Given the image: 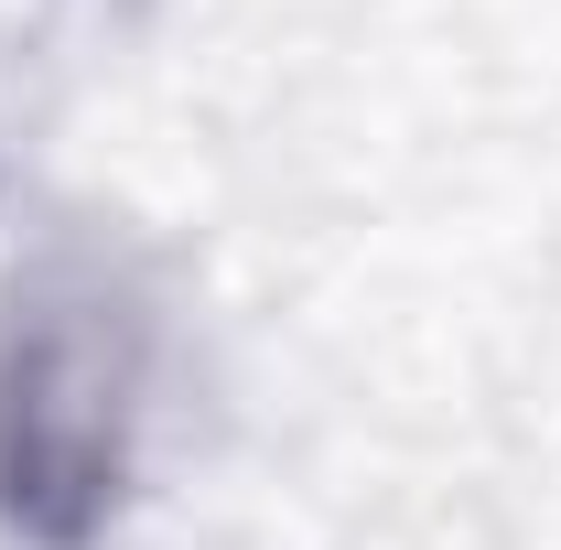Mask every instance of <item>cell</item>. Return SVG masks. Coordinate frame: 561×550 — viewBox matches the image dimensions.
Listing matches in <instances>:
<instances>
[{"label": "cell", "instance_id": "6da1fadb", "mask_svg": "<svg viewBox=\"0 0 561 550\" xmlns=\"http://www.w3.org/2000/svg\"><path fill=\"white\" fill-rule=\"evenodd\" d=\"M151 432V302L140 280L44 238L0 280V529L22 550H98L130 507Z\"/></svg>", "mask_w": 561, "mask_h": 550}]
</instances>
